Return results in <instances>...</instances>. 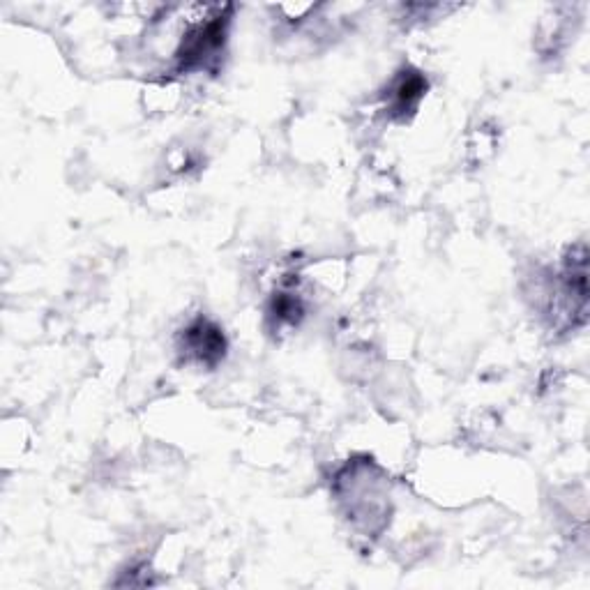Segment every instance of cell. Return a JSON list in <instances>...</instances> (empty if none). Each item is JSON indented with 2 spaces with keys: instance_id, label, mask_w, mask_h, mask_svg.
I'll return each instance as SVG.
<instances>
[{
  "instance_id": "6da1fadb",
  "label": "cell",
  "mask_w": 590,
  "mask_h": 590,
  "mask_svg": "<svg viewBox=\"0 0 590 590\" xmlns=\"http://www.w3.org/2000/svg\"><path fill=\"white\" fill-rule=\"evenodd\" d=\"M183 351L201 365L213 367L224 358L226 342L222 330L206 319L194 321L183 335Z\"/></svg>"
},
{
  "instance_id": "7a4b0ae2",
  "label": "cell",
  "mask_w": 590,
  "mask_h": 590,
  "mask_svg": "<svg viewBox=\"0 0 590 590\" xmlns=\"http://www.w3.org/2000/svg\"><path fill=\"white\" fill-rule=\"evenodd\" d=\"M425 81H422L420 74H408V77H402L395 88H392L390 95V104H392V113H406L413 111L418 107L420 97L425 95Z\"/></svg>"
}]
</instances>
